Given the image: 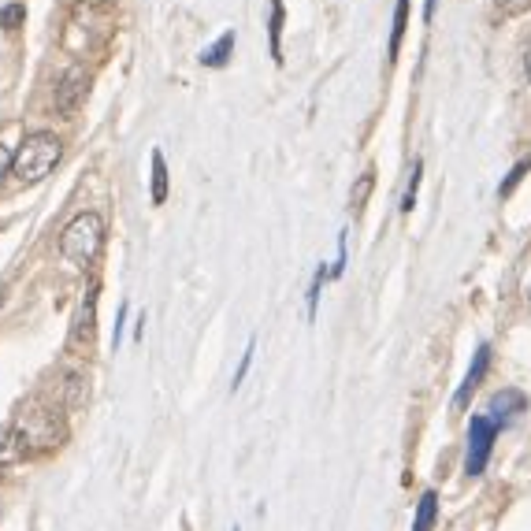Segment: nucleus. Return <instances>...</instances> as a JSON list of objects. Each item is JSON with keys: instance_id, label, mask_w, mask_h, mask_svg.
I'll list each match as a JSON object with an SVG mask.
<instances>
[{"instance_id": "12", "label": "nucleus", "mask_w": 531, "mask_h": 531, "mask_svg": "<svg viewBox=\"0 0 531 531\" xmlns=\"http://www.w3.org/2000/svg\"><path fill=\"white\" fill-rule=\"evenodd\" d=\"M26 450L23 442H19V435H15V428L8 424V428H0V468L15 465V461H23Z\"/></svg>"}, {"instance_id": "2", "label": "nucleus", "mask_w": 531, "mask_h": 531, "mask_svg": "<svg viewBox=\"0 0 531 531\" xmlns=\"http://www.w3.org/2000/svg\"><path fill=\"white\" fill-rule=\"evenodd\" d=\"M12 428H15V435H19V442H23L26 457L45 454V450H56V446L67 439L64 416L56 413V409H49V405H41V402L23 405V409L15 413Z\"/></svg>"}, {"instance_id": "17", "label": "nucleus", "mask_w": 531, "mask_h": 531, "mask_svg": "<svg viewBox=\"0 0 531 531\" xmlns=\"http://www.w3.org/2000/svg\"><path fill=\"white\" fill-rule=\"evenodd\" d=\"M420 171H424V160H413V179H409V186H405V197H402V212H413L416 205V190H420Z\"/></svg>"}, {"instance_id": "9", "label": "nucleus", "mask_w": 531, "mask_h": 531, "mask_svg": "<svg viewBox=\"0 0 531 531\" xmlns=\"http://www.w3.org/2000/svg\"><path fill=\"white\" fill-rule=\"evenodd\" d=\"M524 405H528V398H524L520 390H502V394H494L491 398V413H494L491 420L494 424H498V420L506 424V420H513L517 413H524Z\"/></svg>"}, {"instance_id": "15", "label": "nucleus", "mask_w": 531, "mask_h": 531, "mask_svg": "<svg viewBox=\"0 0 531 531\" xmlns=\"http://www.w3.org/2000/svg\"><path fill=\"white\" fill-rule=\"evenodd\" d=\"M168 201V164H164V153H153V205H164Z\"/></svg>"}, {"instance_id": "13", "label": "nucleus", "mask_w": 531, "mask_h": 531, "mask_svg": "<svg viewBox=\"0 0 531 531\" xmlns=\"http://www.w3.org/2000/svg\"><path fill=\"white\" fill-rule=\"evenodd\" d=\"M405 26H409V0H398V4H394V30H390V49H387L390 60H398V49H402V38H405Z\"/></svg>"}, {"instance_id": "1", "label": "nucleus", "mask_w": 531, "mask_h": 531, "mask_svg": "<svg viewBox=\"0 0 531 531\" xmlns=\"http://www.w3.org/2000/svg\"><path fill=\"white\" fill-rule=\"evenodd\" d=\"M116 26V8L108 0H78L64 30V49L71 56H86L101 45Z\"/></svg>"}, {"instance_id": "10", "label": "nucleus", "mask_w": 531, "mask_h": 531, "mask_svg": "<svg viewBox=\"0 0 531 531\" xmlns=\"http://www.w3.org/2000/svg\"><path fill=\"white\" fill-rule=\"evenodd\" d=\"M60 390H64L67 409H82V405L90 402V379L78 376V372H67L64 383H60Z\"/></svg>"}, {"instance_id": "24", "label": "nucleus", "mask_w": 531, "mask_h": 531, "mask_svg": "<svg viewBox=\"0 0 531 531\" xmlns=\"http://www.w3.org/2000/svg\"><path fill=\"white\" fill-rule=\"evenodd\" d=\"M12 160H15L12 149H8V145H0V182L12 175Z\"/></svg>"}, {"instance_id": "26", "label": "nucleus", "mask_w": 531, "mask_h": 531, "mask_svg": "<svg viewBox=\"0 0 531 531\" xmlns=\"http://www.w3.org/2000/svg\"><path fill=\"white\" fill-rule=\"evenodd\" d=\"M524 71H528V82H531V45H528V56H524Z\"/></svg>"}, {"instance_id": "25", "label": "nucleus", "mask_w": 531, "mask_h": 531, "mask_svg": "<svg viewBox=\"0 0 531 531\" xmlns=\"http://www.w3.org/2000/svg\"><path fill=\"white\" fill-rule=\"evenodd\" d=\"M431 15H435V0H428V4H424V19H428V23H431Z\"/></svg>"}, {"instance_id": "11", "label": "nucleus", "mask_w": 531, "mask_h": 531, "mask_svg": "<svg viewBox=\"0 0 531 531\" xmlns=\"http://www.w3.org/2000/svg\"><path fill=\"white\" fill-rule=\"evenodd\" d=\"M435 520H439V494L424 491V498L416 502L413 531H435Z\"/></svg>"}, {"instance_id": "21", "label": "nucleus", "mask_w": 531, "mask_h": 531, "mask_svg": "<svg viewBox=\"0 0 531 531\" xmlns=\"http://www.w3.org/2000/svg\"><path fill=\"white\" fill-rule=\"evenodd\" d=\"M324 279H327V272L320 268L316 279H312V290H309V316H316V301H320V286H324Z\"/></svg>"}, {"instance_id": "5", "label": "nucleus", "mask_w": 531, "mask_h": 531, "mask_svg": "<svg viewBox=\"0 0 531 531\" xmlns=\"http://www.w3.org/2000/svg\"><path fill=\"white\" fill-rule=\"evenodd\" d=\"M494 439H498V424H494L491 416H472L468 420V446H465L468 476H483V468L491 461Z\"/></svg>"}, {"instance_id": "19", "label": "nucleus", "mask_w": 531, "mask_h": 531, "mask_svg": "<svg viewBox=\"0 0 531 531\" xmlns=\"http://www.w3.org/2000/svg\"><path fill=\"white\" fill-rule=\"evenodd\" d=\"M528 171H531V160H520L517 168L509 171V179L502 182V186H498V194H502V197H509V194H513V186H517V182L524 179V175H528Z\"/></svg>"}, {"instance_id": "23", "label": "nucleus", "mask_w": 531, "mask_h": 531, "mask_svg": "<svg viewBox=\"0 0 531 531\" xmlns=\"http://www.w3.org/2000/svg\"><path fill=\"white\" fill-rule=\"evenodd\" d=\"M498 8H502L506 15H520L531 8V0H498Z\"/></svg>"}, {"instance_id": "4", "label": "nucleus", "mask_w": 531, "mask_h": 531, "mask_svg": "<svg viewBox=\"0 0 531 531\" xmlns=\"http://www.w3.org/2000/svg\"><path fill=\"white\" fill-rule=\"evenodd\" d=\"M60 156H64V142L49 134V130H38V134H30L19 149H15V160H12V175L19 182H41L49 175L56 164H60Z\"/></svg>"}, {"instance_id": "8", "label": "nucleus", "mask_w": 531, "mask_h": 531, "mask_svg": "<svg viewBox=\"0 0 531 531\" xmlns=\"http://www.w3.org/2000/svg\"><path fill=\"white\" fill-rule=\"evenodd\" d=\"M487 368H491V346H480V350H476V361H472V368L465 372V383H461V387H457V394H454L457 409H465V405H468L472 390L480 387L483 376H487Z\"/></svg>"}, {"instance_id": "20", "label": "nucleus", "mask_w": 531, "mask_h": 531, "mask_svg": "<svg viewBox=\"0 0 531 531\" xmlns=\"http://www.w3.org/2000/svg\"><path fill=\"white\" fill-rule=\"evenodd\" d=\"M23 19H26V8H23V4H8V8L0 12V23L8 26V30H15V26L23 23Z\"/></svg>"}, {"instance_id": "14", "label": "nucleus", "mask_w": 531, "mask_h": 531, "mask_svg": "<svg viewBox=\"0 0 531 531\" xmlns=\"http://www.w3.org/2000/svg\"><path fill=\"white\" fill-rule=\"evenodd\" d=\"M231 49H234V30H227L212 49H205L201 52V64L205 67H223L227 64V56H231Z\"/></svg>"}, {"instance_id": "7", "label": "nucleus", "mask_w": 531, "mask_h": 531, "mask_svg": "<svg viewBox=\"0 0 531 531\" xmlns=\"http://www.w3.org/2000/svg\"><path fill=\"white\" fill-rule=\"evenodd\" d=\"M86 97V71L82 67H71L64 78H60V86H56V112L60 116H71L78 104Z\"/></svg>"}, {"instance_id": "16", "label": "nucleus", "mask_w": 531, "mask_h": 531, "mask_svg": "<svg viewBox=\"0 0 531 531\" xmlns=\"http://www.w3.org/2000/svg\"><path fill=\"white\" fill-rule=\"evenodd\" d=\"M372 186H376V171L368 168L361 179H357V186H353V194H350V208H353V212H361V208L368 205V194H372Z\"/></svg>"}, {"instance_id": "22", "label": "nucleus", "mask_w": 531, "mask_h": 531, "mask_svg": "<svg viewBox=\"0 0 531 531\" xmlns=\"http://www.w3.org/2000/svg\"><path fill=\"white\" fill-rule=\"evenodd\" d=\"M249 364H253V342H249V350H246V357H242V364H238V372H234V383H231V390H238V387H242V379H246V372H249Z\"/></svg>"}, {"instance_id": "18", "label": "nucleus", "mask_w": 531, "mask_h": 531, "mask_svg": "<svg viewBox=\"0 0 531 531\" xmlns=\"http://www.w3.org/2000/svg\"><path fill=\"white\" fill-rule=\"evenodd\" d=\"M279 34H283V0H272V52H275V60H283V56H279Z\"/></svg>"}, {"instance_id": "6", "label": "nucleus", "mask_w": 531, "mask_h": 531, "mask_svg": "<svg viewBox=\"0 0 531 531\" xmlns=\"http://www.w3.org/2000/svg\"><path fill=\"white\" fill-rule=\"evenodd\" d=\"M93 338H97V286H90L82 305H78L67 346H71V353H93Z\"/></svg>"}, {"instance_id": "3", "label": "nucleus", "mask_w": 531, "mask_h": 531, "mask_svg": "<svg viewBox=\"0 0 531 531\" xmlns=\"http://www.w3.org/2000/svg\"><path fill=\"white\" fill-rule=\"evenodd\" d=\"M104 249V216L101 212H82L75 220L67 223L64 234H60V253H64L67 264L75 268H90L93 260L101 257Z\"/></svg>"}]
</instances>
